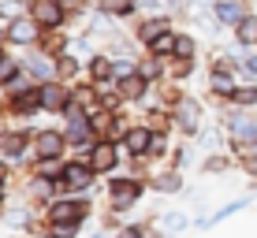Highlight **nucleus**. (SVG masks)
I'll list each match as a JSON object with an SVG mask.
<instances>
[{"label":"nucleus","instance_id":"nucleus-1","mask_svg":"<svg viewBox=\"0 0 257 238\" xmlns=\"http://www.w3.org/2000/svg\"><path fill=\"white\" fill-rule=\"evenodd\" d=\"M38 101L45 104V108H60V104H64V90L49 86V90H41V93H38Z\"/></svg>","mask_w":257,"mask_h":238},{"label":"nucleus","instance_id":"nucleus-2","mask_svg":"<svg viewBox=\"0 0 257 238\" xmlns=\"http://www.w3.org/2000/svg\"><path fill=\"white\" fill-rule=\"evenodd\" d=\"M67 186H86V182H90V171H86V167H67Z\"/></svg>","mask_w":257,"mask_h":238},{"label":"nucleus","instance_id":"nucleus-3","mask_svg":"<svg viewBox=\"0 0 257 238\" xmlns=\"http://www.w3.org/2000/svg\"><path fill=\"white\" fill-rule=\"evenodd\" d=\"M12 38L15 41H30L34 38V23H26V19L23 23H12Z\"/></svg>","mask_w":257,"mask_h":238},{"label":"nucleus","instance_id":"nucleus-4","mask_svg":"<svg viewBox=\"0 0 257 238\" xmlns=\"http://www.w3.org/2000/svg\"><path fill=\"white\" fill-rule=\"evenodd\" d=\"M216 15H220V19H238L235 0H220V4H216Z\"/></svg>","mask_w":257,"mask_h":238},{"label":"nucleus","instance_id":"nucleus-5","mask_svg":"<svg viewBox=\"0 0 257 238\" xmlns=\"http://www.w3.org/2000/svg\"><path fill=\"white\" fill-rule=\"evenodd\" d=\"M41 153H45V156H56V153H60V138H56V134H45V138H41Z\"/></svg>","mask_w":257,"mask_h":238},{"label":"nucleus","instance_id":"nucleus-6","mask_svg":"<svg viewBox=\"0 0 257 238\" xmlns=\"http://www.w3.org/2000/svg\"><path fill=\"white\" fill-rule=\"evenodd\" d=\"M127 145H131V149H135V153H142V149H146V145H149V134H146V130H135V134H131V138H127Z\"/></svg>","mask_w":257,"mask_h":238},{"label":"nucleus","instance_id":"nucleus-7","mask_svg":"<svg viewBox=\"0 0 257 238\" xmlns=\"http://www.w3.org/2000/svg\"><path fill=\"white\" fill-rule=\"evenodd\" d=\"M238 38L242 41H257V19H246L242 26H238Z\"/></svg>","mask_w":257,"mask_h":238},{"label":"nucleus","instance_id":"nucleus-8","mask_svg":"<svg viewBox=\"0 0 257 238\" xmlns=\"http://www.w3.org/2000/svg\"><path fill=\"white\" fill-rule=\"evenodd\" d=\"M38 19H41V23H60V12H56L52 4H41V8H38Z\"/></svg>","mask_w":257,"mask_h":238},{"label":"nucleus","instance_id":"nucleus-9","mask_svg":"<svg viewBox=\"0 0 257 238\" xmlns=\"http://www.w3.org/2000/svg\"><path fill=\"white\" fill-rule=\"evenodd\" d=\"M112 160H116L112 149H97V167H112Z\"/></svg>","mask_w":257,"mask_h":238},{"label":"nucleus","instance_id":"nucleus-10","mask_svg":"<svg viewBox=\"0 0 257 238\" xmlns=\"http://www.w3.org/2000/svg\"><path fill=\"white\" fill-rule=\"evenodd\" d=\"M212 86H216V90H231V78L227 75H212Z\"/></svg>","mask_w":257,"mask_h":238},{"label":"nucleus","instance_id":"nucleus-11","mask_svg":"<svg viewBox=\"0 0 257 238\" xmlns=\"http://www.w3.org/2000/svg\"><path fill=\"white\" fill-rule=\"evenodd\" d=\"M238 101H242V104H250V101H257V90H238Z\"/></svg>","mask_w":257,"mask_h":238},{"label":"nucleus","instance_id":"nucleus-12","mask_svg":"<svg viewBox=\"0 0 257 238\" xmlns=\"http://www.w3.org/2000/svg\"><path fill=\"white\" fill-rule=\"evenodd\" d=\"M246 67H250V71H257V60H250V64H246Z\"/></svg>","mask_w":257,"mask_h":238},{"label":"nucleus","instance_id":"nucleus-13","mask_svg":"<svg viewBox=\"0 0 257 238\" xmlns=\"http://www.w3.org/2000/svg\"><path fill=\"white\" fill-rule=\"evenodd\" d=\"M142 4H153V0H142Z\"/></svg>","mask_w":257,"mask_h":238}]
</instances>
